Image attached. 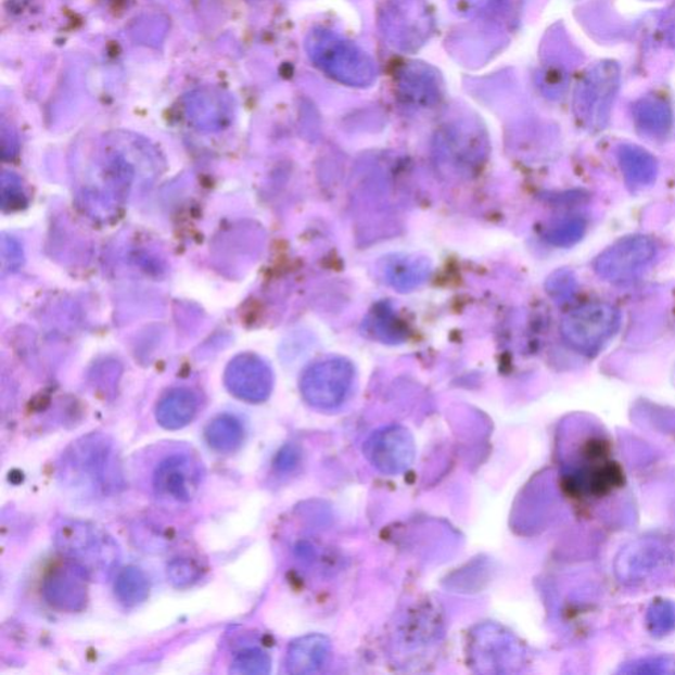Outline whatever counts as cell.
<instances>
[{"instance_id": "cell-1", "label": "cell", "mask_w": 675, "mask_h": 675, "mask_svg": "<svg viewBox=\"0 0 675 675\" xmlns=\"http://www.w3.org/2000/svg\"><path fill=\"white\" fill-rule=\"evenodd\" d=\"M61 484L82 497L112 496L123 487V472L114 442L89 434L67 447L59 464Z\"/></svg>"}, {"instance_id": "cell-2", "label": "cell", "mask_w": 675, "mask_h": 675, "mask_svg": "<svg viewBox=\"0 0 675 675\" xmlns=\"http://www.w3.org/2000/svg\"><path fill=\"white\" fill-rule=\"evenodd\" d=\"M53 539L60 555L90 580H107L120 561V549L115 539L88 521H63Z\"/></svg>"}, {"instance_id": "cell-3", "label": "cell", "mask_w": 675, "mask_h": 675, "mask_svg": "<svg viewBox=\"0 0 675 675\" xmlns=\"http://www.w3.org/2000/svg\"><path fill=\"white\" fill-rule=\"evenodd\" d=\"M622 316L609 303H588L568 313L561 322V334L570 347L581 354L600 352L617 333Z\"/></svg>"}, {"instance_id": "cell-4", "label": "cell", "mask_w": 675, "mask_h": 675, "mask_svg": "<svg viewBox=\"0 0 675 675\" xmlns=\"http://www.w3.org/2000/svg\"><path fill=\"white\" fill-rule=\"evenodd\" d=\"M620 89V67L613 61H603L583 77L575 93L576 118L591 131L609 125L613 102Z\"/></svg>"}, {"instance_id": "cell-5", "label": "cell", "mask_w": 675, "mask_h": 675, "mask_svg": "<svg viewBox=\"0 0 675 675\" xmlns=\"http://www.w3.org/2000/svg\"><path fill=\"white\" fill-rule=\"evenodd\" d=\"M310 54L328 76L352 86L372 82L373 63L364 51L330 30H319L310 41Z\"/></svg>"}, {"instance_id": "cell-6", "label": "cell", "mask_w": 675, "mask_h": 675, "mask_svg": "<svg viewBox=\"0 0 675 675\" xmlns=\"http://www.w3.org/2000/svg\"><path fill=\"white\" fill-rule=\"evenodd\" d=\"M657 256V245L647 235L620 239L601 253L594 263L595 272L611 284H628L647 271Z\"/></svg>"}, {"instance_id": "cell-7", "label": "cell", "mask_w": 675, "mask_h": 675, "mask_svg": "<svg viewBox=\"0 0 675 675\" xmlns=\"http://www.w3.org/2000/svg\"><path fill=\"white\" fill-rule=\"evenodd\" d=\"M354 378L352 361L330 358L306 370L301 379V392L313 407L334 409L345 403L353 389Z\"/></svg>"}, {"instance_id": "cell-8", "label": "cell", "mask_w": 675, "mask_h": 675, "mask_svg": "<svg viewBox=\"0 0 675 675\" xmlns=\"http://www.w3.org/2000/svg\"><path fill=\"white\" fill-rule=\"evenodd\" d=\"M204 470L192 454L179 453L157 466L153 487L160 499L174 505H187L198 495Z\"/></svg>"}, {"instance_id": "cell-9", "label": "cell", "mask_w": 675, "mask_h": 675, "mask_svg": "<svg viewBox=\"0 0 675 675\" xmlns=\"http://www.w3.org/2000/svg\"><path fill=\"white\" fill-rule=\"evenodd\" d=\"M366 456L384 474L396 475L407 470L415 459V441L407 429H382L367 441Z\"/></svg>"}, {"instance_id": "cell-10", "label": "cell", "mask_w": 675, "mask_h": 675, "mask_svg": "<svg viewBox=\"0 0 675 675\" xmlns=\"http://www.w3.org/2000/svg\"><path fill=\"white\" fill-rule=\"evenodd\" d=\"M225 382L231 394L241 400L262 403L271 395L273 373L256 355L243 354L227 367Z\"/></svg>"}, {"instance_id": "cell-11", "label": "cell", "mask_w": 675, "mask_h": 675, "mask_svg": "<svg viewBox=\"0 0 675 675\" xmlns=\"http://www.w3.org/2000/svg\"><path fill=\"white\" fill-rule=\"evenodd\" d=\"M88 576L75 564L48 574L42 594L49 604L63 612H81L88 604Z\"/></svg>"}, {"instance_id": "cell-12", "label": "cell", "mask_w": 675, "mask_h": 675, "mask_svg": "<svg viewBox=\"0 0 675 675\" xmlns=\"http://www.w3.org/2000/svg\"><path fill=\"white\" fill-rule=\"evenodd\" d=\"M384 279L398 292H409L419 288L432 272L431 262L417 255H392L382 263Z\"/></svg>"}, {"instance_id": "cell-13", "label": "cell", "mask_w": 675, "mask_h": 675, "mask_svg": "<svg viewBox=\"0 0 675 675\" xmlns=\"http://www.w3.org/2000/svg\"><path fill=\"white\" fill-rule=\"evenodd\" d=\"M617 162L625 182L634 189L652 186L657 174H659V164H657L655 157L638 145H620Z\"/></svg>"}, {"instance_id": "cell-14", "label": "cell", "mask_w": 675, "mask_h": 675, "mask_svg": "<svg viewBox=\"0 0 675 675\" xmlns=\"http://www.w3.org/2000/svg\"><path fill=\"white\" fill-rule=\"evenodd\" d=\"M632 114L637 131L647 139L664 140L672 130V110L660 98H642L635 104Z\"/></svg>"}, {"instance_id": "cell-15", "label": "cell", "mask_w": 675, "mask_h": 675, "mask_svg": "<svg viewBox=\"0 0 675 675\" xmlns=\"http://www.w3.org/2000/svg\"><path fill=\"white\" fill-rule=\"evenodd\" d=\"M330 644L318 635L294 641L288 652L286 666L292 674H311L319 671L328 660Z\"/></svg>"}, {"instance_id": "cell-16", "label": "cell", "mask_w": 675, "mask_h": 675, "mask_svg": "<svg viewBox=\"0 0 675 675\" xmlns=\"http://www.w3.org/2000/svg\"><path fill=\"white\" fill-rule=\"evenodd\" d=\"M198 397L188 390H175L160 402L156 419L165 429L176 431L187 426L198 413Z\"/></svg>"}, {"instance_id": "cell-17", "label": "cell", "mask_w": 675, "mask_h": 675, "mask_svg": "<svg viewBox=\"0 0 675 675\" xmlns=\"http://www.w3.org/2000/svg\"><path fill=\"white\" fill-rule=\"evenodd\" d=\"M207 444L214 450L229 454L241 447L244 441V428L234 416H220L206 429Z\"/></svg>"}, {"instance_id": "cell-18", "label": "cell", "mask_w": 675, "mask_h": 675, "mask_svg": "<svg viewBox=\"0 0 675 675\" xmlns=\"http://www.w3.org/2000/svg\"><path fill=\"white\" fill-rule=\"evenodd\" d=\"M150 590L149 576L138 568H127L116 576L115 595L126 607L143 603L149 598Z\"/></svg>"}, {"instance_id": "cell-19", "label": "cell", "mask_w": 675, "mask_h": 675, "mask_svg": "<svg viewBox=\"0 0 675 675\" xmlns=\"http://www.w3.org/2000/svg\"><path fill=\"white\" fill-rule=\"evenodd\" d=\"M586 222L580 217L560 220L546 232V241L557 247H570L585 235Z\"/></svg>"}, {"instance_id": "cell-20", "label": "cell", "mask_w": 675, "mask_h": 675, "mask_svg": "<svg viewBox=\"0 0 675 675\" xmlns=\"http://www.w3.org/2000/svg\"><path fill=\"white\" fill-rule=\"evenodd\" d=\"M271 671V660L262 650H244L232 661L230 673L238 675L268 674Z\"/></svg>"}, {"instance_id": "cell-21", "label": "cell", "mask_w": 675, "mask_h": 675, "mask_svg": "<svg viewBox=\"0 0 675 675\" xmlns=\"http://www.w3.org/2000/svg\"><path fill=\"white\" fill-rule=\"evenodd\" d=\"M168 580L176 587H188L199 580L200 569L188 558H177L168 564Z\"/></svg>"}, {"instance_id": "cell-22", "label": "cell", "mask_w": 675, "mask_h": 675, "mask_svg": "<svg viewBox=\"0 0 675 675\" xmlns=\"http://www.w3.org/2000/svg\"><path fill=\"white\" fill-rule=\"evenodd\" d=\"M3 208L15 211L24 205V193L20 179L14 175L4 174L2 179Z\"/></svg>"}, {"instance_id": "cell-23", "label": "cell", "mask_w": 675, "mask_h": 675, "mask_svg": "<svg viewBox=\"0 0 675 675\" xmlns=\"http://www.w3.org/2000/svg\"><path fill=\"white\" fill-rule=\"evenodd\" d=\"M574 279L569 272H557L548 281V292L556 298H563L573 292Z\"/></svg>"}, {"instance_id": "cell-24", "label": "cell", "mask_w": 675, "mask_h": 675, "mask_svg": "<svg viewBox=\"0 0 675 675\" xmlns=\"http://www.w3.org/2000/svg\"><path fill=\"white\" fill-rule=\"evenodd\" d=\"M661 28L667 44L675 48V3L668 9Z\"/></svg>"}, {"instance_id": "cell-25", "label": "cell", "mask_w": 675, "mask_h": 675, "mask_svg": "<svg viewBox=\"0 0 675 675\" xmlns=\"http://www.w3.org/2000/svg\"><path fill=\"white\" fill-rule=\"evenodd\" d=\"M296 462V454H294L291 449H284L279 454L278 460H276V466L280 470H288L291 466Z\"/></svg>"}]
</instances>
